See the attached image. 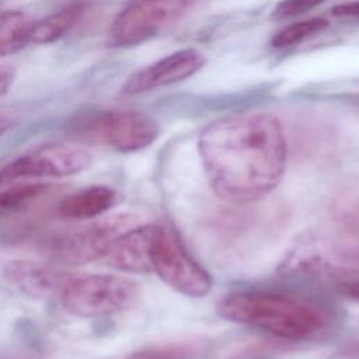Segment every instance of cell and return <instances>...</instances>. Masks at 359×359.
<instances>
[{
  "label": "cell",
  "instance_id": "cell-1",
  "mask_svg": "<svg viewBox=\"0 0 359 359\" xmlns=\"http://www.w3.org/2000/svg\"><path fill=\"white\" fill-rule=\"evenodd\" d=\"M198 150L215 192L226 201L261 199L280 182L287 157L279 119L268 112H243L206 125Z\"/></svg>",
  "mask_w": 359,
  "mask_h": 359
},
{
  "label": "cell",
  "instance_id": "cell-2",
  "mask_svg": "<svg viewBox=\"0 0 359 359\" xmlns=\"http://www.w3.org/2000/svg\"><path fill=\"white\" fill-rule=\"evenodd\" d=\"M220 317L245 324L283 339H306L323 327L313 306L289 296L265 292H236L217 303Z\"/></svg>",
  "mask_w": 359,
  "mask_h": 359
},
{
  "label": "cell",
  "instance_id": "cell-3",
  "mask_svg": "<svg viewBox=\"0 0 359 359\" xmlns=\"http://www.w3.org/2000/svg\"><path fill=\"white\" fill-rule=\"evenodd\" d=\"M137 224H140L139 216L133 213H114L46 236L41 241V251L53 262L87 264L105 257L115 238Z\"/></svg>",
  "mask_w": 359,
  "mask_h": 359
},
{
  "label": "cell",
  "instance_id": "cell-4",
  "mask_svg": "<svg viewBox=\"0 0 359 359\" xmlns=\"http://www.w3.org/2000/svg\"><path fill=\"white\" fill-rule=\"evenodd\" d=\"M139 297L137 283L112 273L72 278L60 293L65 310L81 318H98L129 310Z\"/></svg>",
  "mask_w": 359,
  "mask_h": 359
},
{
  "label": "cell",
  "instance_id": "cell-5",
  "mask_svg": "<svg viewBox=\"0 0 359 359\" xmlns=\"http://www.w3.org/2000/svg\"><path fill=\"white\" fill-rule=\"evenodd\" d=\"M70 130L81 139L122 153L146 149L158 136L157 122L132 109H108L81 115L72 122Z\"/></svg>",
  "mask_w": 359,
  "mask_h": 359
},
{
  "label": "cell",
  "instance_id": "cell-6",
  "mask_svg": "<svg viewBox=\"0 0 359 359\" xmlns=\"http://www.w3.org/2000/svg\"><path fill=\"white\" fill-rule=\"evenodd\" d=\"M195 0H130L109 27V43L126 48L143 43L180 21Z\"/></svg>",
  "mask_w": 359,
  "mask_h": 359
},
{
  "label": "cell",
  "instance_id": "cell-7",
  "mask_svg": "<svg viewBox=\"0 0 359 359\" xmlns=\"http://www.w3.org/2000/svg\"><path fill=\"white\" fill-rule=\"evenodd\" d=\"M151 272L178 293L202 297L212 289V278L185 250L177 231L156 224L151 247Z\"/></svg>",
  "mask_w": 359,
  "mask_h": 359
},
{
  "label": "cell",
  "instance_id": "cell-8",
  "mask_svg": "<svg viewBox=\"0 0 359 359\" xmlns=\"http://www.w3.org/2000/svg\"><path fill=\"white\" fill-rule=\"evenodd\" d=\"M91 164L90 153L73 144H46L22 153L0 167V187L20 180L62 178L79 174Z\"/></svg>",
  "mask_w": 359,
  "mask_h": 359
},
{
  "label": "cell",
  "instance_id": "cell-9",
  "mask_svg": "<svg viewBox=\"0 0 359 359\" xmlns=\"http://www.w3.org/2000/svg\"><path fill=\"white\" fill-rule=\"evenodd\" d=\"M327 237L335 261L359 266V188L344 189L334 198Z\"/></svg>",
  "mask_w": 359,
  "mask_h": 359
},
{
  "label": "cell",
  "instance_id": "cell-10",
  "mask_svg": "<svg viewBox=\"0 0 359 359\" xmlns=\"http://www.w3.org/2000/svg\"><path fill=\"white\" fill-rule=\"evenodd\" d=\"M205 62L203 53L194 48L175 50L132 73L123 83L122 93L135 95L184 81L199 72Z\"/></svg>",
  "mask_w": 359,
  "mask_h": 359
},
{
  "label": "cell",
  "instance_id": "cell-11",
  "mask_svg": "<svg viewBox=\"0 0 359 359\" xmlns=\"http://www.w3.org/2000/svg\"><path fill=\"white\" fill-rule=\"evenodd\" d=\"M3 276L13 287L32 299L60 296L70 279L65 271L32 259L8 261L3 266Z\"/></svg>",
  "mask_w": 359,
  "mask_h": 359
},
{
  "label": "cell",
  "instance_id": "cell-12",
  "mask_svg": "<svg viewBox=\"0 0 359 359\" xmlns=\"http://www.w3.org/2000/svg\"><path fill=\"white\" fill-rule=\"evenodd\" d=\"M154 233L156 224H137L126 230L111 244L105 259L123 272L150 273Z\"/></svg>",
  "mask_w": 359,
  "mask_h": 359
},
{
  "label": "cell",
  "instance_id": "cell-13",
  "mask_svg": "<svg viewBox=\"0 0 359 359\" xmlns=\"http://www.w3.org/2000/svg\"><path fill=\"white\" fill-rule=\"evenodd\" d=\"M115 202L116 194L112 188L91 185L63 198L57 205V213L65 219H94L108 212Z\"/></svg>",
  "mask_w": 359,
  "mask_h": 359
},
{
  "label": "cell",
  "instance_id": "cell-14",
  "mask_svg": "<svg viewBox=\"0 0 359 359\" xmlns=\"http://www.w3.org/2000/svg\"><path fill=\"white\" fill-rule=\"evenodd\" d=\"M87 3L84 0H73L65 4L57 11L48 14L46 17L34 21L31 42L38 45L52 43L65 36L86 13Z\"/></svg>",
  "mask_w": 359,
  "mask_h": 359
},
{
  "label": "cell",
  "instance_id": "cell-15",
  "mask_svg": "<svg viewBox=\"0 0 359 359\" xmlns=\"http://www.w3.org/2000/svg\"><path fill=\"white\" fill-rule=\"evenodd\" d=\"M34 21L22 11L0 13V57L20 52L31 42Z\"/></svg>",
  "mask_w": 359,
  "mask_h": 359
},
{
  "label": "cell",
  "instance_id": "cell-16",
  "mask_svg": "<svg viewBox=\"0 0 359 359\" xmlns=\"http://www.w3.org/2000/svg\"><path fill=\"white\" fill-rule=\"evenodd\" d=\"M52 189L50 184H18L0 189V217L24 212Z\"/></svg>",
  "mask_w": 359,
  "mask_h": 359
},
{
  "label": "cell",
  "instance_id": "cell-17",
  "mask_svg": "<svg viewBox=\"0 0 359 359\" xmlns=\"http://www.w3.org/2000/svg\"><path fill=\"white\" fill-rule=\"evenodd\" d=\"M328 27V21L321 17H313L292 22L279 29L271 39L273 48H287L297 45L317 34H321Z\"/></svg>",
  "mask_w": 359,
  "mask_h": 359
},
{
  "label": "cell",
  "instance_id": "cell-18",
  "mask_svg": "<svg viewBox=\"0 0 359 359\" xmlns=\"http://www.w3.org/2000/svg\"><path fill=\"white\" fill-rule=\"evenodd\" d=\"M198 352L199 345L195 342H172L142 349L126 359H194Z\"/></svg>",
  "mask_w": 359,
  "mask_h": 359
},
{
  "label": "cell",
  "instance_id": "cell-19",
  "mask_svg": "<svg viewBox=\"0 0 359 359\" xmlns=\"http://www.w3.org/2000/svg\"><path fill=\"white\" fill-rule=\"evenodd\" d=\"M327 0H280L271 13L273 20H289L297 15H302Z\"/></svg>",
  "mask_w": 359,
  "mask_h": 359
},
{
  "label": "cell",
  "instance_id": "cell-20",
  "mask_svg": "<svg viewBox=\"0 0 359 359\" xmlns=\"http://www.w3.org/2000/svg\"><path fill=\"white\" fill-rule=\"evenodd\" d=\"M331 14H332L335 18L351 20V21L359 22V0H353V1H346V3L337 4L335 7H332Z\"/></svg>",
  "mask_w": 359,
  "mask_h": 359
},
{
  "label": "cell",
  "instance_id": "cell-21",
  "mask_svg": "<svg viewBox=\"0 0 359 359\" xmlns=\"http://www.w3.org/2000/svg\"><path fill=\"white\" fill-rule=\"evenodd\" d=\"M338 289H339L341 294L359 303V279L344 280L338 285Z\"/></svg>",
  "mask_w": 359,
  "mask_h": 359
},
{
  "label": "cell",
  "instance_id": "cell-22",
  "mask_svg": "<svg viewBox=\"0 0 359 359\" xmlns=\"http://www.w3.org/2000/svg\"><path fill=\"white\" fill-rule=\"evenodd\" d=\"M13 80H14L13 69L8 65L0 63V97L10 90Z\"/></svg>",
  "mask_w": 359,
  "mask_h": 359
},
{
  "label": "cell",
  "instance_id": "cell-23",
  "mask_svg": "<svg viewBox=\"0 0 359 359\" xmlns=\"http://www.w3.org/2000/svg\"><path fill=\"white\" fill-rule=\"evenodd\" d=\"M13 115L4 109H0V136H3L13 126Z\"/></svg>",
  "mask_w": 359,
  "mask_h": 359
},
{
  "label": "cell",
  "instance_id": "cell-24",
  "mask_svg": "<svg viewBox=\"0 0 359 359\" xmlns=\"http://www.w3.org/2000/svg\"><path fill=\"white\" fill-rule=\"evenodd\" d=\"M344 358H349V359H359V342H353L349 344L344 352H342Z\"/></svg>",
  "mask_w": 359,
  "mask_h": 359
},
{
  "label": "cell",
  "instance_id": "cell-25",
  "mask_svg": "<svg viewBox=\"0 0 359 359\" xmlns=\"http://www.w3.org/2000/svg\"><path fill=\"white\" fill-rule=\"evenodd\" d=\"M0 359H14V358H0Z\"/></svg>",
  "mask_w": 359,
  "mask_h": 359
}]
</instances>
